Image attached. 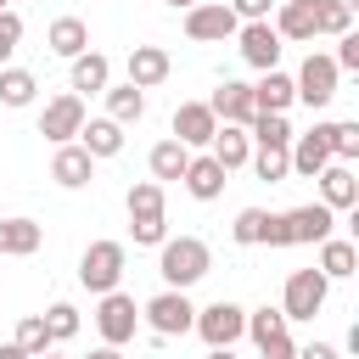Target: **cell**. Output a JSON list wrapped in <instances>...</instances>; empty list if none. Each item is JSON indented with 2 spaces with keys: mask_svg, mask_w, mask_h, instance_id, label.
<instances>
[{
  "mask_svg": "<svg viewBox=\"0 0 359 359\" xmlns=\"http://www.w3.org/2000/svg\"><path fill=\"white\" fill-rule=\"evenodd\" d=\"M297 101V84H292V73H280V67H269L258 84H252V107L258 112H286Z\"/></svg>",
  "mask_w": 359,
  "mask_h": 359,
  "instance_id": "obj_23",
  "label": "cell"
},
{
  "mask_svg": "<svg viewBox=\"0 0 359 359\" xmlns=\"http://www.w3.org/2000/svg\"><path fill=\"white\" fill-rule=\"evenodd\" d=\"M337 224V213L325 202H303V208H286V213H269L264 219V236L258 247H303V241H325Z\"/></svg>",
  "mask_w": 359,
  "mask_h": 359,
  "instance_id": "obj_1",
  "label": "cell"
},
{
  "mask_svg": "<svg viewBox=\"0 0 359 359\" xmlns=\"http://www.w3.org/2000/svg\"><path fill=\"white\" fill-rule=\"evenodd\" d=\"M45 331H50V342L79 337V309H73V303H50V309H45Z\"/></svg>",
  "mask_w": 359,
  "mask_h": 359,
  "instance_id": "obj_35",
  "label": "cell"
},
{
  "mask_svg": "<svg viewBox=\"0 0 359 359\" xmlns=\"http://www.w3.org/2000/svg\"><path fill=\"white\" fill-rule=\"evenodd\" d=\"M185 163H191V146H180L174 135L151 146V180H180V174H185Z\"/></svg>",
  "mask_w": 359,
  "mask_h": 359,
  "instance_id": "obj_30",
  "label": "cell"
},
{
  "mask_svg": "<svg viewBox=\"0 0 359 359\" xmlns=\"http://www.w3.org/2000/svg\"><path fill=\"white\" fill-rule=\"evenodd\" d=\"M39 79L28 67H0V107H34Z\"/></svg>",
  "mask_w": 359,
  "mask_h": 359,
  "instance_id": "obj_29",
  "label": "cell"
},
{
  "mask_svg": "<svg viewBox=\"0 0 359 359\" xmlns=\"http://www.w3.org/2000/svg\"><path fill=\"white\" fill-rule=\"evenodd\" d=\"M292 359H342V353H337L331 342H309V348H297Z\"/></svg>",
  "mask_w": 359,
  "mask_h": 359,
  "instance_id": "obj_43",
  "label": "cell"
},
{
  "mask_svg": "<svg viewBox=\"0 0 359 359\" xmlns=\"http://www.w3.org/2000/svg\"><path fill=\"white\" fill-rule=\"evenodd\" d=\"M45 45L56 50V56H79V50H90V28H84V17H56L50 22V34H45Z\"/></svg>",
  "mask_w": 359,
  "mask_h": 359,
  "instance_id": "obj_27",
  "label": "cell"
},
{
  "mask_svg": "<svg viewBox=\"0 0 359 359\" xmlns=\"http://www.w3.org/2000/svg\"><path fill=\"white\" fill-rule=\"evenodd\" d=\"M264 219H269L264 208H241V213H236V224H230V236H236L241 247H258V236H264Z\"/></svg>",
  "mask_w": 359,
  "mask_h": 359,
  "instance_id": "obj_38",
  "label": "cell"
},
{
  "mask_svg": "<svg viewBox=\"0 0 359 359\" xmlns=\"http://www.w3.org/2000/svg\"><path fill=\"white\" fill-rule=\"evenodd\" d=\"M0 11H11V0H0Z\"/></svg>",
  "mask_w": 359,
  "mask_h": 359,
  "instance_id": "obj_49",
  "label": "cell"
},
{
  "mask_svg": "<svg viewBox=\"0 0 359 359\" xmlns=\"http://www.w3.org/2000/svg\"><path fill=\"white\" fill-rule=\"evenodd\" d=\"M247 135H252L258 146H292V123H286V112H252Z\"/></svg>",
  "mask_w": 359,
  "mask_h": 359,
  "instance_id": "obj_31",
  "label": "cell"
},
{
  "mask_svg": "<svg viewBox=\"0 0 359 359\" xmlns=\"http://www.w3.org/2000/svg\"><path fill=\"white\" fill-rule=\"evenodd\" d=\"M236 11L224 6V0H196V6H185V39H196V45H219V39H236Z\"/></svg>",
  "mask_w": 359,
  "mask_h": 359,
  "instance_id": "obj_8",
  "label": "cell"
},
{
  "mask_svg": "<svg viewBox=\"0 0 359 359\" xmlns=\"http://www.w3.org/2000/svg\"><path fill=\"white\" fill-rule=\"evenodd\" d=\"M241 337H252L258 348H269L275 337H286V314L264 303V309H252V314H247V331H241Z\"/></svg>",
  "mask_w": 359,
  "mask_h": 359,
  "instance_id": "obj_32",
  "label": "cell"
},
{
  "mask_svg": "<svg viewBox=\"0 0 359 359\" xmlns=\"http://www.w3.org/2000/svg\"><path fill=\"white\" fill-rule=\"evenodd\" d=\"M107 84H112V62H107L101 50H79V56H73V95H84V90L101 95Z\"/></svg>",
  "mask_w": 359,
  "mask_h": 359,
  "instance_id": "obj_24",
  "label": "cell"
},
{
  "mask_svg": "<svg viewBox=\"0 0 359 359\" xmlns=\"http://www.w3.org/2000/svg\"><path fill=\"white\" fill-rule=\"evenodd\" d=\"M325 297H331V280L320 269H292L286 286H280V314L286 320H314L325 309Z\"/></svg>",
  "mask_w": 359,
  "mask_h": 359,
  "instance_id": "obj_5",
  "label": "cell"
},
{
  "mask_svg": "<svg viewBox=\"0 0 359 359\" xmlns=\"http://www.w3.org/2000/svg\"><path fill=\"white\" fill-rule=\"evenodd\" d=\"M135 325H140L135 297H129V292H101V309H95V331H101V342L123 348V342H135Z\"/></svg>",
  "mask_w": 359,
  "mask_h": 359,
  "instance_id": "obj_9",
  "label": "cell"
},
{
  "mask_svg": "<svg viewBox=\"0 0 359 359\" xmlns=\"http://www.w3.org/2000/svg\"><path fill=\"white\" fill-rule=\"evenodd\" d=\"M101 95H107V118H112V123H140V118H146V90H135V84H107Z\"/></svg>",
  "mask_w": 359,
  "mask_h": 359,
  "instance_id": "obj_28",
  "label": "cell"
},
{
  "mask_svg": "<svg viewBox=\"0 0 359 359\" xmlns=\"http://www.w3.org/2000/svg\"><path fill=\"white\" fill-rule=\"evenodd\" d=\"M168 6H196V0H168Z\"/></svg>",
  "mask_w": 359,
  "mask_h": 359,
  "instance_id": "obj_48",
  "label": "cell"
},
{
  "mask_svg": "<svg viewBox=\"0 0 359 359\" xmlns=\"http://www.w3.org/2000/svg\"><path fill=\"white\" fill-rule=\"evenodd\" d=\"M0 359H28V353H22L17 342H0Z\"/></svg>",
  "mask_w": 359,
  "mask_h": 359,
  "instance_id": "obj_45",
  "label": "cell"
},
{
  "mask_svg": "<svg viewBox=\"0 0 359 359\" xmlns=\"http://www.w3.org/2000/svg\"><path fill=\"white\" fill-rule=\"evenodd\" d=\"M39 359H67V353H56V348H45V353H39Z\"/></svg>",
  "mask_w": 359,
  "mask_h": 359,
  "instance_id": "obj_47",
  "label": "cell"
},
{
  "mask_svg": "<svg viewBox=\"0 0 359 359\" xmlns=\"http://www.w3.org/2000/svg\"><path fill=\"white\" fill-rule=\"evenodd\" d=\"M50 180H56L62 191H79V185L95 180V157H90L79 140H67V146H56V157H50Z\"/></svg>",
  "mask_w": 359,
  "mask_h": 359,
  "instance_id": "obj_18",
  "label": "cell"
},
{
  "mask_svg": "<svg viewBox=\"0 0 359 359\" xmlns=\"http://www.w3.org/2000/svg\"><path fill=\"white\" fill-rule=\"evenodd\" d=\"M280 39H314L320 34V0H280L275 6V22H269Z\"/></svg>",
  "mask_w": 359,
  "mask_h": 359,
  "instance_id": "obj_16",
  "label": "cell"
},
{
  "mask_svg": "<svg viewBox=\"0 0 359 359\" xmlns=\"http://www.w3.org/2000/svg\"><path fill=\"white\" fill-rule=\"evenodd\" d=\"M140 314H146L151 337H185V331H191V320H196L191 297H185V292H174V286H168V292H157V297H151Z\"/></svg>",
  "mask_w": 359,
  "mask_h": 359,
  "instance_id": "obj_10",
  "label": "cell"
},
{
  "mask_svg": "<svg viewBox=\"0 0 359 359\" xmlns=\"http://www.w3.org/2000/svg\"><path fill=\"white\" fill-rule=\"evenodd\" d=\"M208 107H213L219 123H241V129H247L252 112H258V107H252V84H241V79H224V84L208 95Z\"/></svg>",
  "mask_w": 359,
  "mask_h": 359,
  "instance_id": "obj_17",
  "label": "cell"
},
{
  "mask_svg": "<svg viewBox=\"0 0 359 359\" xmlns=\"http://www.w3.org/2000/svg\"><path fill=\"white\" fill-rule=\"evenodd\" d=\"M11 342H17V348H22L28 359H39L45 348H56V342H50V331H45V314H22V320H17V337H11Z\"/></svg>",
  "mask_w": 359,
  "mask_h": 359,
  "instance_id": "obj_33",
  "label": "cell"
},
{
  "mask_svg": "<svg viewBox=\"0 0 359 359\" xmlns=\"http://www.w3.org/2000/svg\"><path fill=\"white\" fill-rule=\"evenodd\" d=\"M247 163H252V168H258V180H269V185H280V180L292 174V157H286V146H258Z\"/></svg>",
  "mask_w": 359,
  "mask_h": 359,
  "instance_id": "obj_34",
  "label": "cell"
},
{
  "mask_svg": "<svg viewBox=\"0 0 359 359\" xmlns=\"http://www.w3.org/2000/svg\"><path fill=\"white\" fill-rule=\"evenodd\" d=\"M208 269H213V252H208L202 236H168V241L157 247V275H163V286H174V292L196 286Z\"/></svg>",
  "mask_w": 359,
  "mask_h": 359,
  "instance_id": "obj_2",
  "label": "cell"
},
{
  "mask_svg": "<svg viewBox=\"0 0 359 359\" xmlns=\"http://www.w3.org/2000/svg\"><path fill=\"white\" fill-rule=\"evenodd\" d=\"M286 157H292V174H303V180H314L325 163H331V123H314L309 135H292V146H286Z\"/></svg>",
  "mask_w": 359,
  "mask_h": 359,
  "instance_id": "obj_12",
  "label": "cell"
},
{
  "mask_svg": "<svg viewBox=\"0 0 359 359\" xmlns=\"http://www.w3.org/2000/svg\"><path fill=\"white\" fill-rule=\"evenodd\" d=\"M353 28V6H342V0H320V34H348Z\"/></svg>",
  "mask_w": 359,
  "mask_h": 359,
  "instance_id": "obj_37",
  "label": "cell"
},
{
  "mask_svg": "<svg viewBox=\"0 0 359 359\" xmlns=\"http://www.w3.org/2000/svg\"><path fill=\"white\" fill-rule=\"evenodd\" d=\"M90 359H123V348H112V342H101V348H90Z\"/></svg>",
  "mask_w": 359,
  "mask_h": 359,
  "instance_id": "obj_44",
  "label": "cell"
},
{
  "mask_svg": "<svg viewBox=\"0 0 359 359\" xmlns=\"http://www.w3.org/2000/svg\"><path fill=\"white\" fill-rule=\"evenodd\" d=\"M337 79H342V73H337V62H331L325 50H309L292 84H297V101H303V107L325 112V107H331V95H337Z\"/></svg>",
  "mask_w": 359,
  "mask_h": 359,
  "instance_id": "obj_7",
  "label": "cell"
},
{
  "mask_svg": "<svg viewBox=\"0 0 359 359\" xmlns=\"http://www.w3.org/2000/svg\"><path fill=\"white\" fill-rule=\"evenodd\" d=\"M325 280H348L353 269H359V247L353 241H342V236H325L320 241V264H314Z\"/></svg>",
  "mask_w": 359,
  "mask_h": 359,
  "instance_id": "obj_25",
  "label": "cell"
},
{
  "mask_svg": "<svg viewBox=\"0 0 359 359\" xmlns=\"http://www.w3.org/2000/svg\"><path fill=\"white\" fill-rule=\"evenodd\" d=\"M213 129H219V118H213L208 101H180V107H174V140H180V146L196 151V146L213 140Z\"/></svg>",
  "mask_w": 359,
  "mask_h": 359,
  "instance_id": "obj_14",
  "label": "cell"
},
{
  "mask_svg": "<svg viewBox=\"0 0 359 359\" xmlns=\"http://www.w3.org/2000/svg\"><path fill=\"white\" fill-rule=\"evenodd\" d=\"M258 353H264V359H292V353H297V342H292V331H286V337H275V342H269V348H258Z\"/></svg>",
  "mask_w": 359,
  "mask_h": 359,
  "instance_id": "obj_42",
  "label": "cell"
},
{
  "mask_svg": "<svg viewBox=\"0 0 359 359\" xmlns=\"http://www.w3.org/2000/svg\"><path fill=\"white\" fill-rule=\"evenodd\" d=\"M123 208H129V236H135V247H163V241H168L163 180H135L129 196H123Z\"/></svg>",
  "mask_w": 359,
  "mask_h": 359,
  "instance_id": "obj_3",
  "label": "cell"
},
{
  "mask_svg": "<svg viewBox=\"0 0 359 359\" xmlns=\"http://www.w3.org/2000/svg\"><path fill=\"white\" fill-rule=\"evenodd\" d=\"M39 241H45V230L34 219H0V258H28V252H39Z\"/></svg>",
  "mask_w": 359,
  "mask_h": 359,
  "instance_id": "obj_26",
  "label": "cell"
},
{
  "mask_svg": "<svg viewBox=\"0 0 359 359\" xmlns=\"http://www.w3.org/2000/svg\"><path fill=\"white\" fill-rule=\"evenodd\" d=\"M230 11H236V22H269V11H275V0H224Z\"/></svg>",
  "mask_w": 359,
  "mask_h": 359,
  "instance_id": "obj_40",
  "label": "cell"
},
{
  "mask_svg": "<svg viewBox=\"0 0 359 359\" xmlns=\"http://www.w3.org/2000/svg\"><path fill=\"white\" fill-rule=\"evenodd\" d=\"M314 180H320V202H325L331 213H342V208L359 202V174H353V163H337V157H331Z\"/></svg>",
  "mask_w": 359,
  "mask_h": 359,
  "instance_id": "obj_15",
  "label": "cell"
},
{
  "mask_svg": "<svg viewBox=\"0 0 359 359\" xmlns=\"http://www.w3.org/2000/svg\"><path fill=\"white\" fill-rule=\"evenodd\" d=\"M180 185H185V191H191L196 202H213V196L224 191V168H219V163H213L208 151H202V157L191 151V163H185V174H180Z\"/></svg>",
  "mask_w": 359,
  "mask_h": 359,
  "instance_id": "obj_22",
  "label": "cell"
},
{
  "mask_svg": "<svg viewBox=\"0 0 359 359\" xmlns=\"http://www.w3.org/2000/svg\"><path fill=\"white\" fill-rule=\"evenodd\" d=\"M208 359H236V353L230 348H208Z\"/></svg>",
  "mask_w": 359,
  "mask_h": 359,
  "instance_id": "obj_46",
  "label": "cell"
},
{
  "mask_svg": "<svg viewBox=\"0 0 359 359\" xmlns=\"http://www.w3.org/2000/svg\"><path fill=\"white\" fill-rule=\"evenodd\" d=\"M168 67H174V62H168L163 45H135V50H129V84H135V90H157V84L168 79Z\"/></svg>",
  "mask_w": 359,
  "mask_h": 359,
  "instance_id": "obj_20",
  "label": "cell"
},
{
  "mask_svg": "<svg viewBox=\"0 0 359 359\" xmlns=\"http://www.w3.org/2000/svg\"><path fill=\"white\" fill-rule=\"evenodd\" d=\"M337 73H359V34L348 28V34H337Z\"/></svg>",
  "mask_w": 359,
  "mask_h": 359,
  "instance_id": "obj_39",
  "label": "cell"
},
{
  "mask_svg": "<svg viewBox=\"0 0 359 359\" xmlns=\"http://www.w3.org/2000/svg\"><path fill=\"white\" fill-rule=\"evenodd\" d=\"M123 241H90L84 247V258H79V286L84 292H118V280H123Z\"/></svg>",
  "mask_w": 359,
  "mask_h": 359,
  "instance_id": "obj_4",
  "label": "cell"
},
{
  "mask_svg": "<svg viewBox=\"0 0 359 359\" xmlns=\"http://www.w3.org/2000/svg\"><path fill=\"white\" fill-rule=\"evenodd\" d=\"M84 129V95H56V101H45V112H39V135L50 140V146H67L73 135Z\"/></svg>",
  "mask_w": 359,
  "mask_h": 359,
  "instance_id": "obj_11",
  "label": "cell"
},
{
  "mask_svg": "<svg viewBox=\"0 0 359 359\" xmlns=\"http://www.w3.org/2000/svg\"><path fill=\"white\" fill-rule=\"evenodd\" d=\"M208 157L230 174V168H241V163L252 157V135H247L241 123H219V129H213V140H208Z\"/></svg>",
  "mask_w": 359,
  "mask_h": 359,
  "instance_id": "obj_19",
  "label": "cell"
},
{
  "mask_svg": "<svg viewBox=\"0 0 359 359\" xmlns=\"http://www.w3.org/2000/svg\"><path fill=\"white\" fill-rule=\"evenodd\" d=\"M73 140L101 163V157H118V151H123V123H112V118H84V129H79Z\"/></svg>",
  "mask_w": 359,
  "mask_h": 359,
  "instance_id": "obj_21",
  "label": "cell"
},
{
  "mask_svg": "<svg viewBox=\"0 0 359 359\" xmlns=\"http://www.w3.org/2000/svg\"><path fill=\"white\" fill-rule=\"evenodd\" d=\"M191 331H196L208 348H230V342H241V331H247V309H241V303H230V297H219V303L196 309Z\"/></svg>",
  "mask_w": 359,
  "mask_h": 359,
  "instance_id": "obj_6",
  "label": "cell"
},
{
  "mask_svg": "<svg viewBox=\"0 0 359 359\" xmlns=\"http://www.w3.org/2000/svg\"><path fill=\"white\" fill-rule=\"evenodd\" d=\"M236 39H241L236 50H241V62H247V67L269 73V67L280 62V34H275L269 22H241V28H236Z\"/></svg>",
  "mask_w": 359,
  "mask_h": 359,
  "instance_id": "obj_13",
  "label": "cell"
},
{
  "mask_svg": "<svg viewBox=\"0 0 359 359\" xmlns=\"http://www.w3.org/2000/svg\"><path fill=\"white\" fill-rule=\"evenodd\" d=\"M17 45H22V17H17V11H0V62H6Z\"/></svg>",
  "mask_w": 359,
  "mask_h": 359,
  "instance_id": "obj_41",
  "label": "cell"
},
{
  "mask_svg": "<svg viewBox=\"0 0 359 359\" xmlns=\"http://www.w3.org/2000/svg\"><path fill=\"white\" fill-rule=\"evenodd\" d=\"M331 157H337V163H353V157H359V118L331 123Z\"/></svg>",
  "mask_w": 359,
  "mask_h": 359,
  "instance_id": "obj_36",
  "label": "cell"
}]
</instances>
